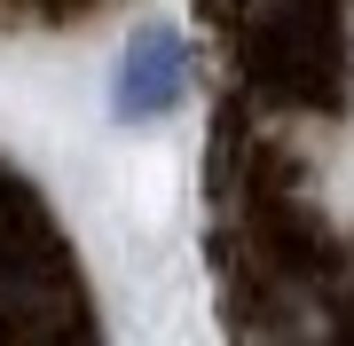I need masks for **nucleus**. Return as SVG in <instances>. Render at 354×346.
<instances>
[{
	"label": "nucleus",
	"mask_w": 354,
	"mask_h": 346,
	"mask_svg": "<svg viewBox=\"0 0 354 346\" xmlns=\"http://www.w3.org/2000/svg\"><path fill=\"white\" fill-rule=\"evenodd\" d=\"M71 331H95L79 260L48 220L39 189L16 166H0V338H71Z\"/></svg>",
	"instance_id": "1"
},
{
	"label": "nucleus",
	"mask_w": 354,
	"mask_h": 346,
	"mask_svg": "<svg viewBox=\"0 0 354 346\" xmlns=\"http://www.w3.org/2000/svg\"><path fill=\"white\" fill-rule=\"evenodd\" d=\"M181 95H189V39L158 24V32H142L127 48V64H118V118L142 126V118L174 110Z\"/></svg>",
	"instance_id": "2"
}]
</instances>
